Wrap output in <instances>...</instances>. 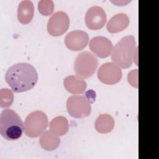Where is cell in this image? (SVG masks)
Returning <instances> with one entry per match:
<instances>
[{
	"instance_id": "7a4b0ae2",
	"label": "cell",
	"mask_w": 159,
	"mask_h": 159,
	"mask_svg": "<svg viewBox=\"0 0 159 159\" xmlns=\"http://www.w3.org/2000/svg\"><path fill=\"white\" fill-rule=\"evenodd\" d=\"M137 47L135 37L132 35L122 37L114 46L111 55L114 63L121 68H129L137 55Z\"/></svg>"
},
{
	"instance_id": "4fadbf2b",
	"label": "cell",
	"mask_w": 159,
	"mask_h": 159,
	"mask_svg": "<svg viewBox=\"0 0 159 159\" xmlns=\"http://www.w3.org/2000/svg\"><path fill=\"white\" fill-rule=\"evenodd\" d=\"M129 24V18L125 13L119 12L113 16L108 21L106 29L110 33H117L122 31Z\"/></svg>"
},
{
	"instance_id": "30bf717a",
	"label": "cell",
	"mask_w": 159,
	"mask_h": 159,
	"mask_svg": "<svg viewBox=\"0 0 159 159\" xmlns=\"http://www.w3.org/2000/svg\"><path fill=\"white\" fill-rule=\"evenodd\" d=\"M88 34L80 30L68 32L65 38V43L66 47L72 51H80L84 49L88 45Z\"/></svg>"
},
{
	"instance_id": "9a60e30c",
	"label": "cell",
	"mask_w": 159,
	"mask_h": 159,
	"mask_svg": "<svg viewBox=\"0 0 159 159\" xmlns=\"http://www.w3.org/2000/svg\"><path fill=\"white\" fill-rule=\"evenodd\" d=\"M39 143L44 150L52 151L58 147L60 143V139L58 135L52 130H47L40 135Z\"/></svg>"
},
{
	"instance_id": "8fae6325",
	"label": "cell",
	"mask_w": 159,
	"mask_h": 159,
	"mask_svg": "<svg viewBox=\"0 0 159 159\" xmlns=\"http://www.w3.org/2000/svg\"><path fill=\"white\" fill-rule=\"evenodd\" d=\"M89 47L99 58L107 57L111 54L113 50L111 41L103 36H96L92 38L89 41Z\"/></svg>"
},
{
	"instance_id": "3957f363",
	"label": "cell",
	"mask_w": 159,
	"mask_h": 159,
	"mask_svg": "<svg viewBox=\"0 0 159 159\" xmlns=\"http://www.w3.org/2000/svg\"><path fill=\"white\" fill-rule=\"evenodd\" d=\"M24 124L19 114L11 109H5L0 114V133L6 140H15L22 135Z\"/></svg>"
},
{
	"instance_id": "52a82bcc",
	"label": "cell",
	"mask_w": 159,
	"mask_h": 159,
	"mask_svg": "<svg viewBox=\"0 0 159 159\" xmlns=\"http://www.w3.org/2000/svg\"><path fill=\"white\" fill-rule=\"evenodd\" d=\"M70 25V19L68 14L62 11H57L48 19L47 31L50 35L55 37L64 34Z\"/></svg>"
},
{
	"instance_id": "2e32d148",
	"label": "cell",
	"mask_w": 159,
	"mask_h": 159,
	"mask_svg": "<svg viewBox=\"0 0 159 159\" xmlns=\"http://www.w3.org/2000/svg\"><path fill=\"white\" fill-rule=\"evenodd\" d=\"M95 129L101 134H107L111 132L114 127V120L108 114H100L95 122Z\"/></svg>"
},
{
	"instance_id": "277c9868",
	"label": "cell",
	"mask_w": 159,
	"mask_h": 159,
	"mask_svg": "<svg viewBox=\"0 0 159 159\" xmlns=\"http://www.w3.org/2000/svg\"><path fill=\"white\" fill-rule=\"evenodd\" d=\"M96 94L93 90L86 93L85 95H72L66 101L68 114L75 118L88 116L91 112V103L95 100Z\"/></svg>"
},
{
	"instance_id": "e0dca14e",
	"label": "cell",
	"mask_w": 159,
	"mask_h": 159,
	"mask_svg": "<svg viewBox=\"0 0 159 159\" xmlns=\"http://www.w3.org/2000/svg\"><path fill=\"white\" fill-rule=\"evenodd\" d=\"M49 129L58 136L64 135L68 130V121L64 116H57L50 122Z\"/></svg>"
},
{
	"instance_id": "9c48e42d",
	"label": "cell",
	"mask_w": 159,
	"mask_h": 159,
	"mask_svg": "<svg viewBox=\"0 0 159 159\" xmlns=\"http://www.w3.org/2000/svg\"><path fill=\"white\" fill-rule=\"evenodd\" d=\"M107 20L105 11L100 6L89 7L85 14V24L91 30H97L104 27Z\"/></svg>"
},
{
	"instance_id": "5b68a950",
	"label": "cell",
	"mask_w": 159,
	"mask_h": 159,
	"mask_svg": "<svg viewBox=\"0 0 159 159\" xmlns=\"http://www.w3.org/2000/svg\"><path fill=\"white\" fill-rule=\"evenodd\" d=\"M48 124V117L42 111H34L26 117L24 128L27 136L35 138L40 136L47 129Z\"/></svg>"
},
{
	"instance_id": "ac0fdd59",
	"label": "cell",
	"mask_w": 159,
	"mask_h": 159,
	"mask_svg": "<svg viewBox=\"0 0 159 159\" xmlns=\"http://www.w3.org/2000/svg\"><path fill=\"white\" fill-rule=\"evenodd\" d=\"M14 101L13 93L8 88H2L0 90V106L2 107L10 106Z\"/></svg>"
},
{
	"instance_id": "6da1fadb",
	"label": "cell",
	"mask_w": 159,
	"mask_h": 159,
	"mask_svg": "<svg viewBox=\"0 0 159 159\" xmlns=\"http://www.w3.org/2000/svg\"><path fill=\"white\" fill-rule=\"evenodd\" d=\"M36 69L30 64L20 62L12 65L5 74V80L13 91L24 92L33 88L38 81Z\"/></svg>"
},
{
	"instance_id": "d6986e66",
	"label": "cell",
	"mask_w": 159,
	"mask_h": 159,
	"mask_svg": "<svg viewBox=\"0 0 159 159\" xmlns=\"http://www.w3.org/2000/svg\"><path fill=\"white\" fill-rule=\"evenodd\" d=\"M38 9L44 16H49L54 9V4L52 0H41L38 2Z\"/></svg>"
},
{
	"instance_id": "5bb4252c",
	"label": "cell",
	"mask_w": 159,
	"mask_h": 159,
	"mask_svg": "<svg viewBox=\"0 0 159 159\" xmlns=\"http://www.w3.org/2000/svg\"><path fill=\"white\" fill-rule=\"evenodd\" d=\"M34 14V7L32 2L29 0L20 1L17 7V19L19 21L23 24L29 23Z\"/></svg>"
},
{
	"instance_id": "ba28073f",
	"label": "cell",
	"mask_w": 159,
	"mask_h": 159,
	"mask_svg": "<svg viewBox=\"0 0 159 159\" xmlns=\"http://www.w3.org/2000/svg\"><path fill=\"white\" fill-rule=\"evenodd\" d=\"M98 78L103 83L114 84L122 78V72L120 67L112 62L103 63L98 70Z\"/></svg>"
},
{
	"instance_id": "7c38bea8",
	"label": "cell",
	"mask_w": 159,
	"mask_h": 159,
	"mask_svg": "<svg viewBox=\"0 0 159 159\" xmlns=\"http://www.w3.org/2000/svg\"><path fill=\"white\" fill-rule=\"evenodd\" d=\"M63 84L66 91L74 94L84 93L87 88L86 82L77 75L66 76L63 80Z\"/></svg>"
},
{
	"instance_id": "8992f818",
	"label": "cell",
	"mask_w": 159,
	"mask_h": 159,
	"mask_svg": "<svg viewBox=\"0 0 159 159\" xmlns=\"http://www.w3.org/2000/svg\"><path fill=\"white\" fill-rule=\"evenodd\" d=\"M98 66V60L92 53L85 51L78 53L74 62V71L82 78L92 76Z\"/></svg>"
}]
</instances>
